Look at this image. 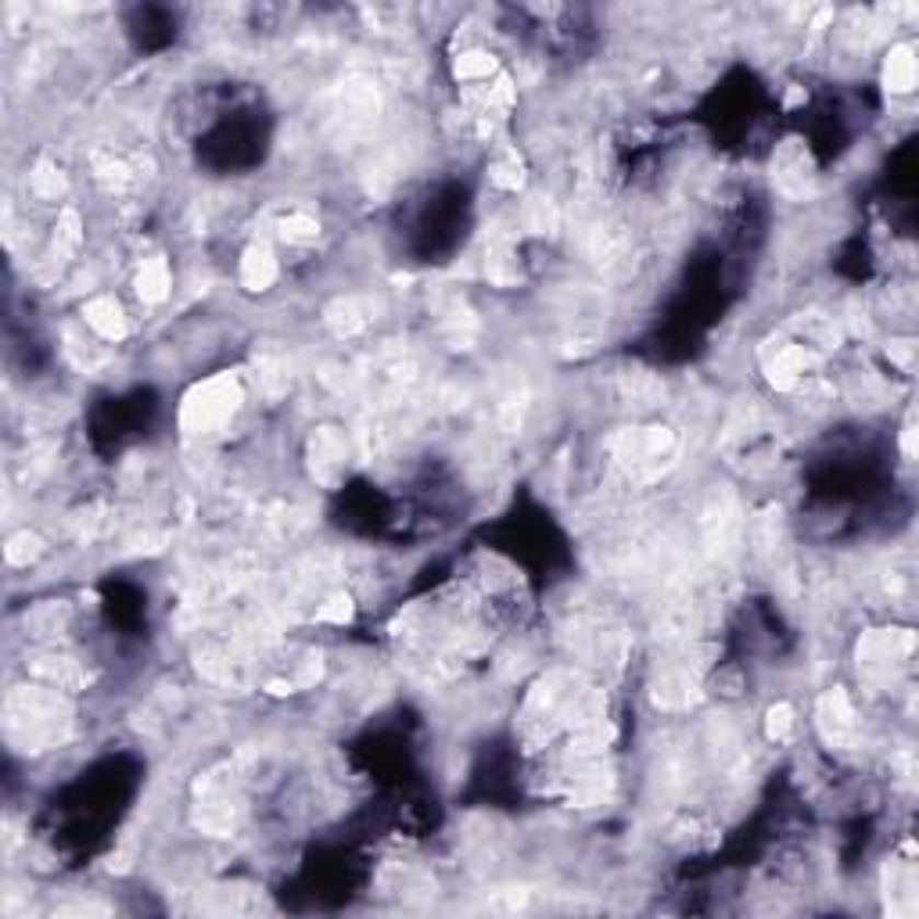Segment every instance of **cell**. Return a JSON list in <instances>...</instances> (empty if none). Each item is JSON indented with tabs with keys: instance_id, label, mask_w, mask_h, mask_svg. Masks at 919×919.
<instances>
[{
	"instance_id": "1",
	"label": "cell",
	"mask_w": 919,
	"mask_h": 919,
	"mask_svg": "<svg viewBox=\"0 0 919 919\" xmlns=\"http://www.w3.org/2000/svg\"><path fill=\"white\" fill-rule=\"evenodd\" d=\"M884 87L887 94L909 97L916 90V50L909 44H895L884 58Z\"/></svg>"
}]
</instances>
